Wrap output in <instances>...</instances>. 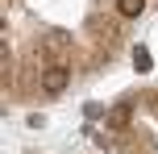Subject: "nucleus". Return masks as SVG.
I'll use <instances>...</instances> for the list:
<instances>
[{
	"instance_id": "obj_1",
	"label": "nucleus",
	"mask_w": 158,
	"mask_h": 154,
	"mask_svg": "<svg viewBox=\"0 0 158 154\" xmlns=\"http://www.w3.org/2000/svg\"><path fill=\"white\" fill-rule=\"evenodd\" d=\"M67 83H71V67H67V63H50L46 71H42V88H46L50 96L67 92Z\"/></svg>"
},
{
	"instance_id": "obj_2",
	"label": "nucleus",
	"mask_w": 158,
	"mask_h": 154,
	"mask_svg": "<svg viewBox=\"0 0 158 154\" xmlns=\"http://www.w3.org/2000/svg\"><path fill=\"white\" fill-rule=\"evenodd\" d=\"M129 117H133V104H129V100H121L117 108H108V129H125Z\"/></svg>"
},
{
	"instance_id": "obj_3",
	"label": "nucleus",
	"mask_w": 158,
	"mask_h": 154,
	"mask_svg": "<svg viewBox=\"0 0 158 154\" xmlns=\"http://www.w3.org/2000/svg\"><path fill=\"white\" fill-rule=\"evenodd\" d=\"M117 8H121V17H142L146 0H117Z\"/></svg>"
},
{
	"instance_id": "obj_4",
	"label": "nucleus",
	"mask_w": 158,
	"mask_h": 154,
	"mask_svg": "<svg viewBox=\"0 0 158 154\" xmlns=\"http://www.w3.org/2000/svg\"><path fill=\"white\" fill-rule=\"evenodd\" d=\"M133 67H137V71H150V67H154V58H150V50H146V46L133 50Z\"/></svg>"
}]
</instances>
